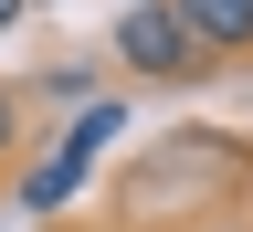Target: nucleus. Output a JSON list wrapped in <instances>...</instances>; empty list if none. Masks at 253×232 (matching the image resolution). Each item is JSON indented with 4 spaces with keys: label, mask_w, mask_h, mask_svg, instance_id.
Returning <instances> with one entry per match:
<instances>
[{
    "label": "nucleus",
    "mask_w": 253,
    "mask_h": 232,
    "mask_svg": "<svg viewBox=\"0 0 253 232\" xmlns=\"http://www.w3.org/2000/svg\"><path fill=\"white\" fill-rule=\"evenodd\" d=\"M126 74H148V85H179V74H211V53L190 43V21L169 11V0H126L116 11V43H106Z\"/></svg>",
    "instance_id": "obj_1"
},
{
    "label": "nucleus",
    "mask_w": 253,
    "mask_h": 232,
    "mask_svg": "<svg viewBox=\"0 0 253 232\" xmlns=\"http://www.w3.org/2000/svg\"><path fill=\"white\" fill-rule=\"evenodd\" d=\"M106 138H116V95H106V106H84V116H74V138H63V148L42 158V169L21 180V201H32V211H53L63 190H74V180L95 169V148H106Z\"/></svg>",
    "instance_id": "obj_2"
},
{
    "label": "nucleus",
    "mask_w": 253,
    "mask_h": 232,
    "mask_svg": "<svg viewBox=\"0 0 253 232\" xmlns=\"http://www.w3.org/2000/svg\"><path fill=\"white\" fill-rule=\"evenodd\" d=\"M211 63H253V0H169Z\"/></svg>",
    "instance_id": "obj_3"
},
{
    "label": "nucleus",
    "mask_w": 253,
    "mask_h": 232,
    "mask_svg": "<svg viewBox=\"0 0 253 232\" xmlns=\"http://www.w3.org/2000/svg\"><path fill=\"white\" fill-rule=\"evenodd\" d=\"M11 148H21V95L0 85V169H11Z\"/></svg>",
    "instance_id": "obj_4"
},
{
    "label": "nucleus",
    "mask_w": 253,
    "mask_h": 232,
    "mask_svg": "<svg viewBox=\"0 0 253 232\" xmlns=\"http://www.w3.org/2000/svg\"><path fill=\"white\" fill-rule=\"evenodd\" d=\"M21 11H32V0H0V32H11V21H21Z\"/></svg>",
    "instance_id": "obj_5"
}]
</instances>
